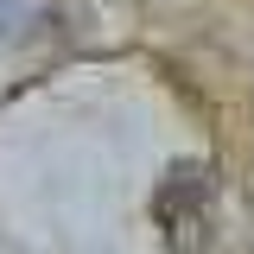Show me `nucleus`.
<instances>
[{"label": "nucleus", "instance_id": "obj_1", "mask_svg": "<svg viewBox=\"0 0 254 254\" xmlns=\"http://www.w3.org/2000/svg\"><path fill=\"white\" fill-rule=\"evenodd\" d=\"M153 222L172 254H203L210 222H216V185L203 165H172L153 190Z\"/></svg>", "mask_w": 254, "mask_h": 254}]
</instances>
